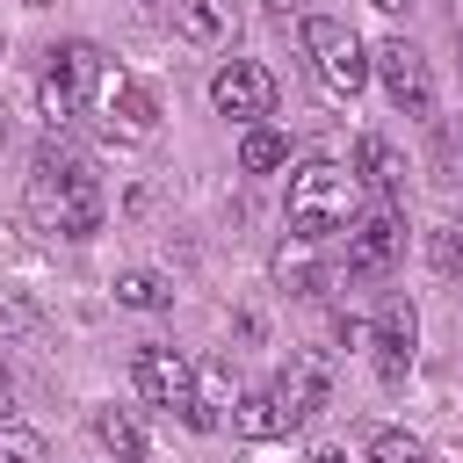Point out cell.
Listing matches in <instances>:
<instances>
[{"instance_id":"1","label":"cell","mask_w":463,"mask_h":463,"mask_svg":"<svg viewBox=\"0 0 463 463\" xmlns=\"http://www.w3.org/2000/svg\"><path fill=\"white\" fill-rule=\"evenodd\" d=\"M22 203L36 217V232H58V239H94L101 232V181L94 166L72 152V145H36L29 159V181H22Z\"/></svg>"},{"instance_id":"2","label":"cell","mask_w":463,"mask_h":463,"mask_svg":"<svg viewBox=\"0 0 463 463\" xmlns=\"http://www.w3.org/2000/svg\"><path fill=\"white\" fill-rule=\"evenodd\" d=\"M116 58H101L94 43H58L51 51V65L36 72V109H43V123L58 130V123H72V116H94L101 109V94L116 87Z\"/></svg>"},{"instance_id":"3","label":"cell","mask_w":463,"mask_h":463,"mask_svg":"<svg viewBox=\"0 0 463 463\" xmlns=\"http://www.w3.org/2000/svg\"><path fill=\"white\" fill-rule=\"evenodd\" d=\"M362 217V174L340 166V159H304L289 174V232L304 239H326V232H347Z\"/></svg>"},{"instance_id":"4","label":"cell","mask_w":463,"mask_h":463,"mask_svg":"<svg viewBox=\"0 0 463 463\" xmlns=\"http://www.w3.org/2000/svg\"><path fill=\"white\" fill-rule=\"evenodd\" d=\"M304 58H311V80H318L333 101H354V94L369 87V51H362V36H354L347 22H333V14H311V22H304Z\"/></svg>"},{"instance_id":"5","label":"cell","mask_w":463,"mask_h":463,"mask_svg":"<svg viewBox=\"0 0 463 463\" xmlns=\"http://www.w3.org/2000/svg\"><path fill=\"white\" fill-rule=\"evenodd\" d=\"M369 72L383 80V94H391V109H398V116H434V65H427V51H420V43L383 36V43L369 51Z\"/></svg>"},{"instance_id":"6","label":"cell","mask_w":463,"mask_h":463,"mask_svg":"<svg viewBox=\"0 0 463 463\" xmlns=\"http://www.w3.org/2000/svg\"><path fill=\"white\" fill-rule=\"evenodd\" d=\"M398 253H405V210H398V195H376L347 224V275H383Z\"/></svg>"},{"instance_id":"7","label":"cell","mask_w":463,"mask_h":463,"mask_svg":"<svg viewBox=\"0 0 463 463\" xmlns=\"http://www.w3.org/2000/svg\"><path fill=\"white\" fill-rule=\"evenodd\" d=\"M130 383H137L145 405H166V412H181V420L195 412V362H188L181 347H137Z\"/></svg>"},{"instance_id":"8","label":"cell","mask_w":463,"mask_h":463,"mask_svg":"<svg viewBox=\"0 0 463 463\" xmlns=\"http://www.w3.org/2000/svg\"><path fill=\"white\" fill-rule=\"evenodd\" d=\"M210 101H217V116H232V123H260V116H275V72L253 65V58H232V65H217Z\"/></svg>"},{"instance_id":"9","label":"cell","mask_w":463,"mask_h":463,"mask_svg":"<svg viewBox=\"0 0 463 463\" xmlns=\"http://www.w3.org/2000/svg\"><path fill=\"white\" fill-rule=\"evenodd\" d=\"M369 347H376L383 383H398V376L412 369V354H420V311H412V297H383V304H376V318H369Z\"/></svg>"},{"instance_id":"10","label":"cell","mask_w":463,"mask_h":463,"mask_svg":"<svg viewBox=\"0 0 463 463\" xmlns=\"http://www.w3.org/2000/svg\"><path fill=\"white\" fill-rule=\"evenodd\" d=\"M94 116L109 123V137H152V130H159V94H152L145 80L116 72V87L101 94V109H94Z\"/></svg>"},{"instance_id":"11","label":"cell","mask_w":463,"mask_h":463,"mask_svg":"<svg viewBox=\"0 0 463 463\" xmlns=\"http://www.w3.org/2000/svg\"><path fill=\"white\" fill-rule=\"evenodd\" d=\"M232 434H239V441H275V434H297V420H289L282 391L260 383V391H246V398L232 405Z\"/></svg>"},{"instance_id":"12","label":"cell","mask_w":463,"mask_h":463,"mask_svg":"<svg viewBox=\"0 0 463 463\" xmlns=\"http://www.w3.org/2000/svg\"><path fill=\"white\" fill-rule=\"evenodd\" d=\"M232 0H174V36L195 51H224L232 43Z\"/></svg>"},{"instance_id":"13","label":"cell","mask_w":463,"mask_h":463,"mask_svg":"<svg viewBox=\"0 0 463 463\" xmlns=\"http://www.w3.org/2000/svg\"><path fill=\"white\" fill-rule=\"evenodd\" d=\"M326 383H333V376H326V362H318V354H297V362L275 376V391H282V405H289V420H297V427L326 405Z\"/></svg>"},{"instance_id":"14","label":"cell","mask_w":463,"mask_h":463,"mask_svg":"<svg viewBox=\"0 0 463 463\" xmlns=\"http://www.w3.org/2000/svg\"><path fill=\"white\" fill-rule=\"evenodd\" d=\"M268 275H275L282 289H297V297H311V289H318V239H304V232H289V239L275 246V260H268Z\"/></svg>"},{"instance_id":"15","label":"cell","mask_w":463,"mask_h":463,"mask_svg":"<svg viewBox=\"0 0 463 463\" xmlns=\"http://www.w3.org/2000/svg\"><path fill=\"white\" fill-rule=\"evenodd\" d=\"M354 174H362L376 195H398V188H405V159H398V145H391V137H376V130L354 145Z\"/></svg>"},{"instance_id":"16","label":"cell","mask_w":463,"mask_h":463,"mask_svg":"<svg viewBox=\"0 0 463 463\" xmlns=\"http://www.w3.org/2000/svg\"><path fill=\"white\" fill-rule=\"evenodd\" d=\"M94 441L116 463H145V427L130 420V405H94Z\"/></svg>"},{"instance_id":"17","label":"cell","mask_w":463,"mask_h":463,"mask_svg":"<svg viewBox=\"0 0 463 463\" xmlns=\"http://www.w3.org/2000/svg\"><path fill=\"white\" fill-rule=\"evenodd\" d=\"M116 304H123V311H166V304H174V282L152 275V268H123V275H116Z\"/></svg>"},{"instance_id":"18","label":"cell","mask_w":463,"mask_h":463,"mask_svg":"<svg viewBox=\"0 0 463 463\" xmlns=\"http://www.w3.org/2000/svg\"><path fill=\"white\" fill-rule=\"evenodd\" d=\"M282 159H289V137L268 130V123H246V137H239V166H246V174H275Z\"/></svg>"},{"instance_id":"19","label":"cell","mask_w":463,"mask_h":463,"mask_svg":"<svg viewBox=\"0 0 463 463\" xmlns=\"http://www.w3.org/2000/svg\"><path fill=\"white\" fill-rule=\"evenodd\" d=\"M369 463H427V441L405 434V427H383V434L369 441Z\"/></svg>"},{"instance_id":"20","label":"cell","mask_w":463,"mask_h":463,"mask_svg":"<svg viewBox=\"0 0 463 463\" xmlns=\"http://www.w3.org/2000/svg\"><path fill=\"white\" fill-rule=\"evenodd\" d=\"M427 268L434 275H463V232L456 224H434L427 232Z\"/></svg>"},{"instance_id":"21","label":"cell","mask_w":463,"mask_h":463,"mask_svg":"<svg viewBox=\"0 0 463 463\" xmlns=\"http://www.w3.org/2000/svg\"><path fill=\"white\" fill-rule=\"evenodd\" d=\"M0 463H51V456H43V434H36V427L0 420Z\"/></svg>"},{"instance_id":"22","label":"cell","mask_w":463,"mask_h":463,"mask_svg":"<svg viewBox=\"0 0 463 463\" xmlns=\"http://www.w3.org/2000/svg\"><path fill=\"white\" fill-rule=\"evenodd\" d=\"M7 398H14V376L0 369V420H7Z\"/></svg>"},{"instance_id":"23","label":"cell","mask_w":463,"mask_h":463,"mask_svg":"<svg viewBox=\"0 0 463 463\" xmlns=\"http://www.w3.org/2000/svg\"><path fill=\"white\" fill-rule=\"evenodd\" d=\"M369 7H383V14H405V7H412V0H369Z\"/></svg>"},{"instance_id":"24","label":"cell","mask_w":463,"mask_h":463,"mask_svg":"<svg viewBox=\"0 0 463 463\" xmlns=\"http://www.w3.org/2000/svg\"><path fill=\"white\" fill-rule=\"evenodd\" d=\"M311 463H347V456H340V449H318V456H311Z\"/></svg>"},{"instance_id":"25","label":"cell","mask_w":463,"mask_h":463,"mask_svg":"<svg viewBox=\"0 0 463 463\" xmlns=\"http://www.w3.org/2000/svg\"><path fill=\"white\" fill-rule=\"evenodd\" d=\"M7 130H14V116H7V101H0V145H7Z\"/></svg>"},{"instance_id":"26","label":"cell","mask_w":463,"mask_h":463,"mask_svg":"<svg viewBox=\"0 0 463 463\" xmlns=\"http://www.w3.org/2000/svg\"><path fill=\"white\" fill-rule=\"evenodd\" d=\"M268 7H275V14H289V7H297V0H268Z\"/></svg>"},{"instance_id":"27","label":"cell","mask_w":463,"mask_h":463,"mask_svg":"<svg viewBox=\"0 0 463 463\" xmlns=\"http://www.w3.org/2000/svg\"><path fill=\"white\" fill-rule=\"evenodd\" d=\"M456 29H463V0H456Z\"/></svg>"},{"instance_id":"28","label":"cell","mask_w":463,"mask_h":463,"mask_svg":"<svg viewBox=\"0 0 463 463\" xmlns=\"http://www.w3.org/2000/svg\"><path fill=\"white\" fill-rule=\"evenodd\" d=\"M456 51H463V29H456Z\"/></svg>"}]
</instances>
